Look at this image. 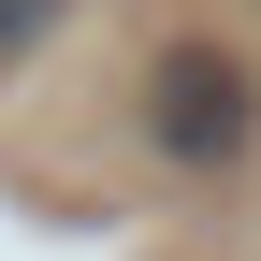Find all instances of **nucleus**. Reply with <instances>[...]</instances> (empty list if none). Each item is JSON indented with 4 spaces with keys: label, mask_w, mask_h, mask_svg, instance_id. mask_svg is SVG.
Returning a JSON list of instances; mask_svg holds the SVG:
<instances>
[{
    "label": "nucleus",
    "mask_w": 261,
    "mask_h": 261,
    "mask_svg": "<svg viewBox=\"0 0 261 261\" xmlns=\"http://www.w3.org/2000/svg\"><path fill=\"white\" fill-rule=\"evenodd\" d=\"M145 130H160V160H189V174L247 160V130H261V102H247V58H218V44H174V58L145 73Z\"/></svg>",
    "instance_id": "1"
},
{
    "label": "nucleus",
    "mask_w": 261,
    "mask_h": 261,
    "mask_svg": "<svg viewBox=\"0 0 261 261\" xmlns=\"http://www.w3.org/2000/svg\"><path fill=\"white\" fill-rule=\"evenodd\" d=\"M58 29V0H0V44H44Z\"/></svg>",
    "instance_id": "2"
}]
</instances>
